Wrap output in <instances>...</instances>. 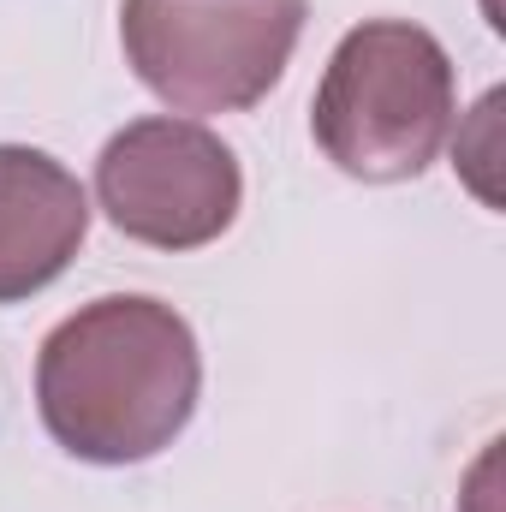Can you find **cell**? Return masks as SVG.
Segmentation results:
<instances>
[{
    "label": "cell",
    "instance_id": "obj_3",
    "mask_svg": "<svg viewBox=\"0 0 506 512\" xmlns=\"http://www.w3.org/2000/svg\"><path fill=\"white\" fill-rule=\"evenodd\" d=\"M304 0H126L131 72L179 114H245L256 108L298 36Z\"/></svg>",
    "mask_w": 506,
    "mask_h": 512
},
{
    "label": "cell",
    "instance_id": "obj_5",
    "mask_svg": "<svg viewBox=\"0 0 506 512\" xmlns=\"http://www.w3.org/2000/svg\"><path fill=\"white\" fill-rule=\"evenodd\" d=\"M90 233L84 185L42 149L0 143V304H18L66 274Z\"/></svg>",
    "mask_w": 506,
    "mask_h": 512
},
{
    "label": "cell",
    "instance_id": "obj_1",
    "mask_svg": "<svg viewBox=\"0 0 506 512\" xmlns=\"http://www.w3.org/2000/svg\"><path fill=\"white\" fill-rule=\"evenodd\" d=\"M203 393L191 322L161 298H96L72 310L36 358L48 435L90 465H143L179 441Z\"/></svg>",
    "mask_w": 506,
    "mask_h": 512
},
{
    "label": "cell",
    "instance_id": "obj_4",
    "mask_svg": "<svg viewBox=\"0 0 506 512\" xmlns=\"http://www.w3.org/2000/svg\"><path fill=\"white\" fill-rule=\"evenodd\" d=\"M96 203L137 245L197 251L239 221L245 173L209 126L155 114L108 137L96 161Z\"/></svg>",
    "mask_w": 506,
    "mask_h": 512
},
{
    "label": "cell",
    "instance_id": "obj_2",
    "mask_svg": "<svg viewBox=\"0 0 506 512\" xmlns=\"http://www.w3.org/2000/svg\"><path fill=\"white\" fill-rule=\"evenodd\" d=\"M453 102L459 90L447 48L423 24L370 18L340 36L310 108V131L340 173L393 185L417 179L441 155Z\"/></svg>",
    "mask_w": 506,
    "mask_h": 512
}]
</instances>
